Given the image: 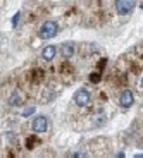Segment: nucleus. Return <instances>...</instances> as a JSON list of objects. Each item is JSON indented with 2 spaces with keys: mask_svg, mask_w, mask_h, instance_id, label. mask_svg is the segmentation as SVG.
I'll use <instances>...</instances> for the list:
<instances>
[{
  "mask_svg": "<svg viewBox=\"0 0 143 158\" xmlns=\"http://www.w3.org/2000/svg\"><path fill=\"white\" fill-rule=\"evenodd\" d=\"M59 31V24L55 21H47V23L41 24L40 31H38V36L40 38H54Z\"/></svg>",
  "mask_w": 143,
  "mask_h": 158,
  "instance_id": "nucleus-1",
  "label": "nucleus"
},
{
  "mask_svg": "<svg viewBox=\"0 0 143 158\" xmlns=\"http://www.w3.org/2000/svg\"><path fill=\"white\" fill-rule=\"evenodd\" d=\"M92 102V95L88 89H78L74 93V103L78 107H88Z\"/></svg>",
  "mask_w": 143,
  "mask_h": 158,
  "instance_id": "nucleus-2",
  "label": "nucleus"
},
{
  "mask_svg": "<svg viewBox=\"0 0 143 158\" xmlns=\"http://www.w3.org/2000/svg\"><path fill=\"white\" fill-rule=\"evenodd\" d=\"M135 7V0H115V12L119 16H126L133 10Z\"/></svg>",
  "mask_w": 143,
  "mask_h": 158,
  "instance_id": "nucleus-3",
  "label": "nucleus"
},
{
  "mask_svg": "<svg viewBox=\"0 0 143 158\" xmlns=\"http://www.w3.org/2000/svg\"><path fill=\"white\" fill-rule=\"evenodd\" d=\"M31 129L35 131V132H47L48 129V118L45 117V115H38V117L33 118V124H31Z\"/></svg>",
  "mask_w": 143,
  "mask_h": 158,
  "instance_id": "nucleus-4",
  "label": "nucleus"
},
{
  "mask_svg": "<svg viewBox=\"0 0 143 158\" xmlns=\"http://www.w3.org/2000/svg\"><path fill=\"white\" fill-rule=\"evenodd\" d=\"M119 103H121L123 108L133 107V103H135V95H133L129 89H124L123 93H121V96H119Z\"/></svg>",
  "mask_w": 143,
  "mask_h": 158,
  "instance_id": "nucleus-5",
  "label": "nucleus"
},
{
  "mask_svg": "<svg viewBox=\"0 0 143 158\" xmlns=\"http://www.w3.org/2000/svg\"><path fill=\"white\" fill-rule=\"evenodd\" d=\"M55 53H57V47H54V45H47V47L41 48V59L47 60V62H52L55 59Z\"/></svg>",
  "mask_w": 143,
  "mask_h": 158,
  "instance_id": "nucleus-6",
  "label": "nucleus"
},
{
  "mask_svg": "<svg viewBox=\"0 0 143 158\" xmlns=\"http://www.w3.org/2000/svg\"><path fill=\"white\" fill-rule=\"evenodd\" d=\"M74 43H64L62 47H60V53H62V57H66V59H69V57L74 55Z\"/></svg>",
  "mask_w": 143,
  "mask_h": 158,
  "instance_id": "nucleus-7",
  "label": "nucleus"
},
{
  "mask_svg": "<svg viewBox=\"0 0 143 158\" xmlns=\"http://www.w3.org/2000/svg\"><path fill=\"white\" fill-rule=\"evenodd\" d=\"M7 102H9V105H11V107H17V105H21L23 98H21V95L17 93V91H14V93H12V95L9 96Z\"/></svg>",
  "mask_w": 143,
  "mask_h": 158,
  "instance_id": "nucleus-8",
  "label": "nucleus"
},
{
  "mask_svg": "<svg viewBox=\"0 0 143 158\" xmlns=\"http://www.w3.org/2000/svg\"><path fill=\"white\" fill-rule=\"evenodd\" d=\"M95 117H97V120H95V126H102V124L105 122V118H103L105 115H103V114H102V115L98 114V115H95Z\"/></svg>",
  "mask_w": 143,
  "mask_h": 158,
  "instance_id": "nucleus-9",
  "label": "nucleus"
},
{
  "mask_svg": "<svg viewBox=\"0 0 143 158\" xmlns=\"http://www.w3.org/2000/svg\"><path fill=\"white\" fill-rule=\"evenodd\" d=\"M31 114H35V107H28L26 110L23 112V117H29Z\"/></svg>",
  "mask_w": 143,
  "mask_h": 158,
  "instance_id": "nucleus-10",
  "label": "nucleus"
},
{
  "mask_svg": "<svg viewBox=\"0 0 143 158\" xmlns=\"http://www.w3.org/2000/svg\"><path fill=\"white\" fill-rule=\"evenodd\" d=\"M98 74H97V72H93V74H92V81H93V83H98Z\"/></svg>",
  "mask_w": 143,
  "mask_h": 158,
  "instance_id": "nucleus-11",
  "label": "nucleus"
},
{
  "mask_svg": "<svg viewBox=\"0 0 143 158\" xmlns=\"http://www.w3.org/2000/svg\"><path fill=\"white\" fill-rule=\"evenodd\" d=\"M140 88L143 89V76H141V81H140Z\"/></svg>",
  "mask_w": 143,
  "mask_h": 158,
  "instance_id": "nucleus-12",
  "label": "nucleus"
}]
</instances>
